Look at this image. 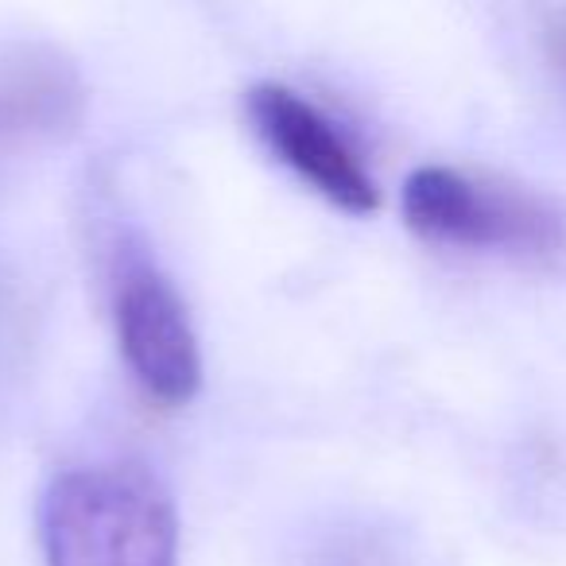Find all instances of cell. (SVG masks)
I'll return each instance as SVG.
<instances>
[{
  "mask_svg": "<svg viewBox=\"0 0 566 566\" xmlns=\"http://www.w3.org/2000/svg\"><path fill=\"white\" fill-rule=\"evenodd\" d=\"M48 566H179V516L140 462L74 465L40 504Z\"/></svg>",
  "mask_w": 566,
  "mask_h": 566,
  "instance_id": "6da1fadb",
  "label": "cell"
},
{
  "mask_svg": "<svg viewBox=\"0 0 566 566\" xmlns=\"http://www.w3.org/2000/svg\"><path fill=\"white\" fill-rule=\"evenodd\" d=\"M400 210L411 233L447 249L547 256L563 244V218L543 198L442 164L408 175Z\"/></svg>",
  "mask_w": 566,
  "mask_h": 566,
  "instance_id": "7a4b0ae2",
  "label": "cell"
},
{
  "mask_svg": "<svg viewBox=\"0 0 566 566\" xmlns=\"http://www.w3.org/2000/svg\"><path fill=\"white\" fill-rule=\"evenodd\" d=\"M113 326L128 373L159 408H187L202 388V349L175 283L140 249H125L113 275Z\"/></svg>",
  "mask_w": 566,
  "mask_h": 566,
  "instance_id": "3957f363",
  "label": "cell"
},
{
  "mask_svg": "<svg viewBox=\"0 0 566 566\" xmlns=\"http://www.w3.org/2000/svg\"><path fill=\"white\" fill-rule=\"evenodd\" d=\"M244 113L264 148L287 171L300 175L318 198H326L334 210L365 218L380 206L377 179L365 167L361 151L300 90L260 82L244 97Z\"/></svg>",
  "mask_w": 566,
  "mask_h": 566,
  "instance_id": "277c9868",
  "label": "cell"
},
{
  "mask_svg": "<svg viewBox=\"0 0 566 566\" xmlns=\"http://www.w3.org/2000/svg\"><path fill=\"white\" fill-rule=\"evenodd\" d=\"M86 113L82 74L48 43L0 48V151L71 136Z\"/></svg>",
  "mask_w": 566,
  "mask_h": 566,
  "instance_id": "5b68a950",
  "label": "cell"
},
{
  "mask_svg": "<svg viewBox=\"0 0 566 566\" xmlns=\"http://www.w3.org/2000/svg\"><path fill=\"white\" fill-rule=\"evenodd\" d=\"M547 51H551V59H555L558 74L566 78V12L547 28Z\"/></svg>",
  "mask_w": 566,
  "mask_h": 566,
  "instance_id": "8992f818",
  "label": "cell"
}]
</instances>
